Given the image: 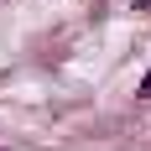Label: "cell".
Here are the masks:
<instances>
[{"instance_id": "6da1fadb", "label": "cell", "mask_w": 151, "mask_h": 151, "mask_svg": "<svg viewBox=\"0 0 151 151\" xmlns=\"http://www.w3.org/2000/svg\"><path fill=\"white\" fill-rule=\"evenodd\" d=\"M141 94H146V99H151V73H146V78H141Z\"/></svg>"}, {"instance_id": "7a4b0ae2", "label": "cell", "mask_w": 151, "mask_h": 151, "mask_svg": "<svg viewBox=\"0 0 151 151\" xmlns=\"http://www.w3.org/2000/svg\"><path fill=\"white\" fill-rule=\"evenodd\" d=\"M136 11H151V0H136Z\"/></svg>"}]
</instances>
